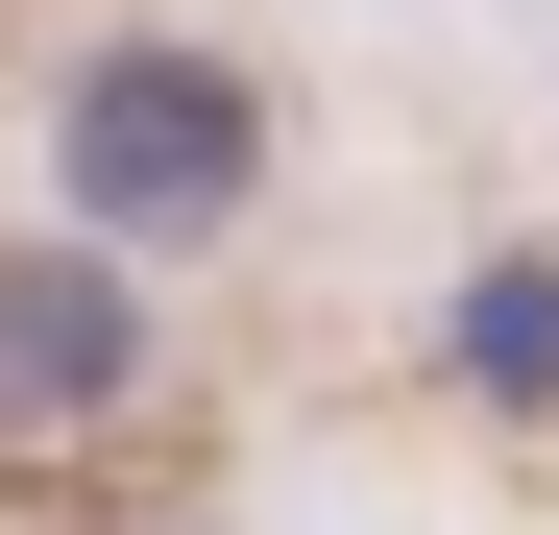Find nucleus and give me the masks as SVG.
<instances>
[{"mask_svg": "<svg viewBox=\"0 0 559 535\" xmlns=\"http://www.w3.org/2000/svg\"><path fill=\"white\" fill-rule=\"evenodd\" d=\"M49 219L122 268H243L267 243V73L195 25H98L49 73Z\"/></svg>", "mask_w": 559, "mask_h": 535, "instance_id": "1", "label": "nucleus"}, {"mask_svg": "<svg viewBox=\"0 0 559 535\" xmlns=\"http://www.w3.org/2000/svg\"><path fill=\"white\" fill-rule=\"evenodd\" d=\"M170 414V268L122 243H0V463H98V438Z\"/></svg>", "mask_w": 559, "mask_h": 535, "instance_id": "2", "label": "nucleus"}, {"mask_svg": "<svg viewBox=\"0 0 559 535\" xmlns=\"http://www.w3.org/2000/svg\"><path fill=\"white\" fill-rule=\"evenodd\" d=\"M462 366H487V390H559V268H487V293H462Z\"/></svg>", "mask_w": 559, "mask_h": 535, "instance_id": "3", "label": "nucleus"}]
</instances>
